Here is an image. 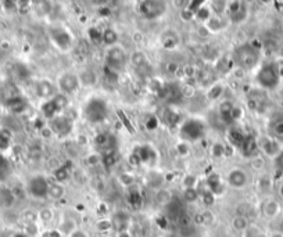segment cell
<instances>
[{
  "mask_svg": "<svg viewBox=\"0 0 283 237\" xmlns=\"http://www.w3.org/2000/svg\"><path fill=\"white\" fill-rule=\"evenodd\" d=\"M271 130L276 136H283V115L279 118H275L271 124Z\"/></svg>",
  "mask_w": 283,
  "mask_h": 237,
  "instance_id": "obj_41",
  "label": "cell"
},
{
  "mask_svg": "<svg viewBox=\"0 0 283 237\" xmlns=\"http://www.w3.org/2000/svg\"><path fill=\"white\" fill-rule=\"evenodd\" d=\"M38 218L42 223H50L54 218V212L52 208H42L39 214H38Z\"/></svg>",
  "mask_w": 283,
  "mask_h": 237,
  "instance_id": "obj_39",
  "label": "cell"
},
{
  "mask_svg": "<svg viewBox=\"0 0 283 237\" xmlns=\"http://www.w3.org/2000/svg\"><path fill=\"white\" fill-rule=\"evenodd\" d=\"M49 36H50L52 42L60 50H69L72 47V36L69 35V32L65 28H61V26L50 28Z\"/></svg>",
  "mask_w": 283,
  "mask_h": 237,
  "instance_id": "obj_9",
  "label": "cell"
},
{
  "mask_svg": "<svg viewBox=\"0 0 283 237\" xmlns=\"http://www.w3.org/2000/svg\"><path fill=\"white\" fill-rule=\"evenodd\" d=\"M36 233H38V229H36V226H35L34 222L28 223V226H26L25 235H28V236H34V235H36Z\"/></svg>",
  "mask_w": 283,
  "mask_h": 237,
  "instance_id": "obj_55",
  "label": "cell"
},
{
  "mask_svg": "<svg viewBox=\"0 0 283 237\" xmlns=\"http://www.w3.org/2000/svg\"><path fill=\"white\" fill-rule=\"evenodd\" d=\"M13 237H29L28 235H25V233H16Z\"/></svg>",
  "mask_w": 283,
  "mask_h": 237,
  "instance_id": "obj_57",
  "label": "cell"
},
{
  "mask_svg": "<svg viewBox=\"0 0 283 237\" xmlns=\"http://www.w3.org/2000/svg\"><path fill=\"white\" fill-rule=\"evenodd\" d=\"M172 200H174V195L168 189H160L155 193V201L163 207H168L172 203Z\"/></svg>",
  "mask_w": 283,
  "mask_h": 237,
  "instance_id": "obj_26",
  "label": "cell"
},
{
  "mask_svg": "<svg viewBox=\"0 0 283 237\" xmlns=\"http://www.w3.org/2000/svg\"><path fill=\"white\" fill-rule=\"evenodd\" d=\"M201 220H203V223L210 225V223L214 220V216H213V214L210 211H204L203 212V215H201Z\"/></svg>",
  "mask_w": 283,
  "mask_h": 237,
  "instance_id": "obj_54",
  "label": "cell"
},
{
  "mask_svg": "<svg viewBox=\"0 0 283 237\" xmlns=\"http://www.w3.org/2000/svg\"><path fill=\"white\" fill-rule=\"evenodd\" d=\"M183 200L189 204L196 203L198 200V192L196 187H192V189H185L183 192Z\"/></svg>",
  "mask_w": 283,
  "mask_h": 237,
  "instance_id": "obj_37",
  "label": "cell"
},
{
  "mask_svg": "<svg viewBox=\"0 0 283 237\" xmlns=\"http://www.w3.org/2000/svg\"><path fill=\"white\" fill-rule=\"evenodd\" d=\"M41 237H53V233H42Z\"/></svg>",
  "mask_w": 283,
  "mask_h": 237,
  "instance_id": "obj_58",
  "label": "cell"
},
{
  "mask_svg": "<svg viewBox=\"0 0 283 237\" xmlns=\"http://www.w3.org/2000/svg\"><path fill=\"white\" fill-rule=\"evenodd\" d=\"M6 107H7L11 112L20 114V112H22V111L25 110L26 103L25 100L22 99V96L20 94L17 97H13V99L7 100V102H6Z\"/></svg>",
  "mask_w": 283,
  "mask_h": 237,
  "instance_id": "obj_21",
  "label": "cell"
},
{
  "mask_svg": "<svg viewBox=\"0 0 283 237\" xmlns=\"http://www.w3.org/2000/svg\"><path fill=\"white\" fill-rule=\"evenodd\" d=\"M102 41H103L106 44H109L110 47L112 46H117V42H118V34L112 29V28H107L102 32Z\"/></svg>",
  "mask_w": 283,
  "mask_h": 237,
  "instance_id": "obj_28",
  "label": "cell"
},
{
  "mask_svg": "<svg viewBox=\"0 0 283 237\" xmlns=\"http://www.w3.org/2000/svg\"><path fill=\"white\" fill-rule=\"evenodd\" d=\"M11 132L9 129H1L0 130V151H4L7 150L10 146H11Z\"/></svg>",
  "mask_w": 283,
  "mask_h": 237,
  "instance_id": "obj_33",
  "label": "cell"
},
{
  "mask_svg": "<svg viewBox=\"0 0 283 237\" xmlns=\"http://www.w3.org/2000/svg\"><path fill=\"white\" fill-rule=\"evenodd\" d=\"M235 61L243 69H251L260 61V51L251 44H243L235 50Z\"/></svg>",
  "mask_w": 283,
  "mask_h": 237,
  "instance_id": "obj_4",
  "label": "cell"
},
{
  "mask_svg": "<svg viewBox=\"0 0 283 237\" xmlns=\"http://www.w3.org/2000/svg\"><path fill=\"white\" fill-rule=\"evenodd\" d=\"M59 112H60V110H59V107L56 106V103L53 102V99L43 103L42 114L44 118H47L50 121V119L54 118L56 115H59Z\"/></svg>",
  "mask_w": 283,
  "mask_h": 237,
  "instance_id": "obj_22",
  "label": "cell"
},
{
  "mask_svg": "<svg viewBox=\"0 0 283 237\" xmlns=\"http://www.w3.org/2000/svg\"><path fill=\"white\" fill-rule=\"evenodd\" d=\"M281 71L278 63H265L257 74V84L266 90H274L281 82Z\"/></svg>",
  "mask_w": 283,
  "mask_h": 237,
  "instance_id": "obj_3",
  "label": "cell"
},
{
  "mask_svg": "<svg viewBox=\"0 0 283 237\" xmlns=\"http://www.w3.org/2000/svg\"><path fill=\"white\" fill-rule=\"evenodd\" d=\"M223 92V87L221 84H214V85L210 87V90H208V99H211V100H217Z\"/></svg>",
  "mask_w": 283,
  "mask_h": 237,
  "instance_id": "obj_42",
  "label": "cell"
},
{
  "mask_svg": "<svg viewBox=\"0 0 283 237\" xmlns=\"http://www.w3.org/2000/svg\"><path fill=\"white\" fill-rule=\"evenodd\" d=\"M210 11H211V9L210 7H206L204 4L198 9V11L196 13V18L197 20H200V21H208L210 18H211V16H210Z\"/></svg>",
  "mask_w": 283,
  "mask_h": 237,
  "instance_id": "obj_46",
  "label": "cell"
},
{
  "mask_svg": "<svg viewBox=\"0 0 283 237\" xmlns=\"http://www.w3.org/2000/svg\"><path fill=\"white\" fill-rule=\"evenodd\" d=\"M210 9L214 13L217 17H222L226 13V1L223 0H214L210 3Z\"/></svg>",
  "mask_w": 283,
  "mask_h": 237,
  "instance_id": "obj_34",
  "label": "cell"
},
{
  "mask_svg": "<svg viewBox=\"0 0 283 237\" xmlns=\"http://www.w3.org/2000/svg\"><path fill=\"white\" fill-rule=\"evenodd\" d=\"M109 114V103L99 96H92L90 99H87L82 107V115L90 124H102L107 119Z\"/></svg>",
  "mask_w": 283,
  "mask_h": 237,
  "instance_id": "obj_1",
  "label": "cell"
},
{
  "mask_svg": "<svg viewBox=\"0 0 283 237\" xmlns=\"http://www.w3.org/2000/svg\"><path fill=\"white\" fill-rule=\"evenodd\" d=\"M207 125L198 118L186 119L179 129V137L182 142L190 143V142H197L206 136Z\"/></svg>",
  "mask_w": 283,
  "mask_h": 237,
  "instance_id": "obj_2",
  "label": "cell"
},
{
  "mask_svg": "<svg viewBox=\"0 0 283 237\" xmlns=\"http://www.w3.org/2000/svg\"><path fill=\"white\" fill-rule=\"evenodd\" d=\"M118 152H117V150H114V151H110V152H106V154H103V161L107 164V165H115L117 162H118Z\"/></svg>",
  "mask_w": 283,
  "mask_h": 237,
  "instance_id": "obj_44",
  "label": "cell"
},
{
  "mask_svg": "<svg viewBox=\"0 0 283 237\" xmlns=\"http://www.w3.org/2000/svg\"><path fill=\"white\" fill-rule=\"evenodd\" d=\"M251 167L256 168V170H261V168L264 167V160H262L260 155L253 157V158H251Z\"/></svg>",
  "mask_w": 283,
  "mask_h": 237,
  "instance_id": "obj_51",
  "label": "cell"
},
{
  "mask_svg": "<svg viewBox=\"0 0 283 237\" xmlns=\"http://www.w3.org/2000/svg\"><path fill=\"white\" fill-rule=\"evenodd\" d=\"M71 237H86L85 235H84V233H81V232H75V233H74V235H72V236Z\"/></svg>",
  "mask_w": 283,
  "mask_h": 237,
  "instance_id": "obj_56",
  "label": "cell"
},
{
  "mask_svg": "<svg viewBox=\"0 0 283 237\" xmlns=\"http://www.w3.org/2000/svg\"><path fill=\"white\" fill-rule=\"evenodd\" d=\"M168 4L160 0H145L139 3V13L146 20H157L165 14Z\"/></svg>",
  "mask_w": 283,
  "mask_h": 237,
  "instance_id": "obj_5",
  "label": "cell"
},
{
  "mask_svg": "<svg viewBox=\"0 0 283 237\" xmlns=\"http://www.w3.org/2000/svg\"><path fill=\"white\" fill-rule=\"evenodd\" d=\"M226 14L232 22H241L247 17V7L246 3L243 1H238V0H232V1H226Z\"/></svg>",
  "mask_w": 283,
  "mask_h": 237,
  "instance_id": "obj_11",
  "label": "cell"
},
{
  "mask_svg": "<svg viewBox=\"0 0 283 237\" xmlns=\"http://www.w3.org/2000/svg\"><path fill=\"white\" fill-rule=\"evenodd\" d=\"M249 226V219H247L244 215H236V216H233V219H232V228L235 229L236 232L243 233Z\"/></svg>",
  "mask_w": 283,
  "mask_h": 237,
  "instance_id": "obj_27",
  "label": "cell"
},
{
  "mask_svg": "<svg viewBox=\"0 0 283 237\" xmlns=\"http://www.w3.org/2000/svg\"><path fill=\"white\" fill-rule=\"evenodd\" d=\"M128 203L132 205V208H139L142 204V195L136 189H131L128 193Z\"/></svg>",
  "mask_w": 283,
  "mask_h": 237,
  "instance_id": "obj_35",
  "label": "cell"
},
{
  "mask_svg": "<svg viewBox=\"0 0 283 237\" xmlns=\"http://www.w3.org/2000/svg\"><path fill=\"white\" fill-rule=\"evenodd\" d=\"M94 146H96V149L102 152V154L117 150V149H115V146H117L115 139H114L110 133H99V135L94 137Z\"/></svg>",
  "mask_w": 283,
  "mask_h": 237,
  "instance_id": "obj_12",
  "label": "cell"
},
{
  "mask_svg": "<svg viewBox=\"0 0 283 237\" xmlns=\"http://www.w3.org/2000/svg\"><path fill=\"white\" fill-rule=\"evenodd\" d=\"M258 147H260L261 150H264L266 154L275 155V157L281 151L278 143H276L275 140H272V139H269V137H261V139L258 140Z\"/></svg>",
  "mask_w": 283,
  "mask_h": 237,
  "instance_id": "obj_18",
  "label": "cell"
},
{
  "mask_svg": "<svg viewBox=\"0 0 283 237\" xmlns=\"http://www.w3.org/2000/svg\"><path fill=\"white\" fill-rule=\"evenodd\" d=\"M281 194H282V195H283V186H282V187H281Z\"/></svg>",
  "mask_w": 283,
  "mask_h": 237,
  "instance_id": "obj_60",
  "label": "cell"
},
{
  "mask_svg": "<svg viewBox=\"0 0 283 237\" xmlns=\"http://www.w3.org/2000/svg\"><path fill=\"white\" fill-rule=\"evenodd\" d=\"M223 151H225V147H223L222 144L219 143L214 144V147H213V154H214V157H221V155H223Z\"/></svg>",
  "mask_w": 283,
  "mask_h": 237,
  "instance_id": "obj_53",
  "label": "cell"
},
{
  "mask_svg": "<svg viewBox=\"0 0 283 237\" xmlns=\"http://www.w3.org/2000/svg\"><path fill=\"white\" fill-rule=\"evenodd\" d=\"M16 201V194L14 192H11L7 187H1L0 189V207L1 208H11Z\"/></svg>",
  "mask_w": 283,
  "mask_h": 237,
  "instance_id": "obj_19",
  "label": "cell"
},
{
  "mask_svg": "<svg viewBox=\"0 0 283 237\" xmlns=\"http://www.w3.org/2000/svg\"><path fill=\"white\" fill-rule=\"evenodd\" d=\"M180 17H182V20H185V21H190V20L196 18V14L186 6V7H183L182 11H180Z\"/></svg>",
  "mask_w": 283,
  "mask_h": 237,
  "instance_id": "obj_50",
  "label": "cell"
},
{
  "mask_svg": "<svg viewBox=\"0 0 283 237\" xmlns=\"http://www.w3.org/2000/svg\"><path fill=\"white\" fill-rule=\"evenodd\" d=\"M72 128H74L72 119L68 118L64 114H59V115H56L54 118L49 121V129L59 137L68 136L71 133V130H72Z\"/></svg>",
  "mask_w": 283,
  "mask_h": 237,
  "instance_id": "obj_8",
  "label": "cell"
},
{
  "mask_svg": "<svg viewBox=\"0 0 283 237\" xmlns=\"http://www.w3.org/2000/svg\"><path fill=\"white\" fill-rule=\"evenodd\" d=\"M120 182L121 185H124V186H132L133 182H135V178L129 172H124L120 175Z\"/></svg>",
  "mask_w": 283,
  "mask_h": 237,
  "instance_id": "obj_47",
  "label": "cell"
},
{
  "mask_svg": "<svg viewBox=\"0 0 283 237\" xmlns=\"http://www.w3.org/2000/svg\"><path fill=\"white\" fill-rule=\"evenodd\" d=\"M135 152H136L140 164H146V162L154 160V150H153L150 146H142V147H139V150Z\"/></svg>",
  "mask_w": 283,
  "mask_h": 237,
  "instance_id": "obj_24",
  "label": "cell"
},
{
  "mask_svg": "<svg viewBox=\"0 0 283 237\" xmlns=\"http://www.w3.org/2000/svg\"><path fill=\"white\" fill-rule=\"evenodd\" d=\"M59 230H60L61 235H64V236H72L75 232H77V225H75V222L71 219H65L63 223L60 225V228H59Z\"/></svg>",
  "mask_w": 283,
  "mask_h": 237,
  "instance_id": "obj_32",
  "label": "cell"
},
{
  "mask_svg": "<svg viewBox=\"0 0 283 237\" xmlns=\"http://www.w3.org/2000/svg\"><path fill=\"white\" fill-rule=\"evenodd\" d=\"M258 151H260V147H258V140L254 137V136L247 135L244 142L240 146V152L247 157V158H253L258 155Z\"/></svg>",
  "mask_w": 283,
  "mask_h": 237,
  "instance_id": "obj_14",
  "label": "cell"
},
{
  "mask_svg": "<svg viewBox=\"0 0 283 237\" xmlns=\"http://www.w3.org/2000/svg\"><path fill=\"white\" fill-rule=\"evenodd\" d=\"M178 118H179V115L175 112L174 110H171V108H167V110H164L163 112V121L167 124V125H170V127H172L174 124H176V121H178Z\"/></svg>",
  "mask_w": 283,
  "mask_h": 237,
  "instance_id": "obj_36",
  "label": "cell"
},
{
  "mask_svg": "<svg viewBox=\"0 0 283 237\" xmlns=\"http://www.w3.org/2000/svg\"><path fill=\"white\" fill-rule=\"evenodd\" d=\"M223 26H225V22H223L222 17H211L206 22V28L208 29V32H218L221 31Z\"/></svg>",
  "mask_w": 283,
  "mask_h": 237,
  "instance_id": "obj_30",
  "label": "cell"
},
{
  "mask_svg": "<svg viewBox=\"0 0 283 237\" xmlns=\"http://www.w3.org/2000/svg\"><path fill=\"white\" fill-rule=\"evenodd\" d=\"M207 185H208V190L213 193V194H218L221 192V187H222V183H221V179L217 173H213L210 175L208 179H207Z\"/></svg>",
  "mask_w": 283,
  "mask_h": 237,
  "instance_id": "obj_29",
  "label": "cell"
},
{
  "mask_svg": "<svg viewBox=\"0 0 283 237\" xmlns=\"http://www.w3.org/2000/svg\"><path fill=\"white\" fill-rule=\"evenodd\" d=\"M275 167H276V170L281 171L283 173V150H281L279 154L275 157Z\"/></svg>",
  "mask_w": 283,
  "mask_h": 237,
  "instance_id": "obj_52",
  "label": "cell"
},
{
  "mask_svg": "<svg viewBox=\"0 0 283 237\" xmlns=\"http://www.w3.org/2000/svg\"><path fill=\"white\" fill-rule=\"evenodd\" d=\"M64 194H65L64 186L60 185V183H57V182L50 185V187H49V194H47V197H50L53 200H61V198L64 197Z\"/></svg>",
  "mask_w": 283,
  "mask_h": 237,
  "instance_id": "obj_31",
  "label": "cell"
},
{
  "mask_svg": "<svg viewBox=\"0 0 283 237\" xmlns=\"http://www.w3.org/2000/svg\"><path fill=\"white\" fill-rule=\"evenodd\" d=\"M131 60H132V64L136 65V67H142V65H145L147 63L146 56H145L143 51H135V53L132 54Z\"/></svg>",
  "mask_w": 283,
  "mask_h": 237,
  "instance_id": "obj_40",
  "label": "cell"
},
{
  "mask_svg": "<svg viewBox=\"0 0 283 237\" xmlns=\"http://www.w3.org/2000/svg\"><path fill=\"white\" fill-rule=\"evenodd\" d=\"M281 211V207H279V203L275 201V200H268L265 201V204L262 205V212L264 215L268 216V218H275L278 214Z\"/></svg>",
  "mask_w": 283,
  "mask_h": 237,
  "instance_id": "obj_25",
  "label": "cell"
},
{
  "mask_svg": "<svg viewBox=\"0 0 283 237\" xmlns=\"http://www.w3.org/2000/svg\"><path fill=\"white\" fill-rule=\"evenodd\" d=\"M35 92H36V96L41 97V99H44L46 102L50 100L53 96H54V86L50 81H39L36 86H35Z\"/></svg>",
  "mask_w": 283,
  "mask_h": 237,
  "instance_id": "obj_16",
  "label": "cell"
},
{
  "mask_svg": "<svg viewBox=\"0 0 283 237\" xmlns=\"http://www.w3.org/2000/svg\"><path fill=\"white\" fill-rule=\"evenodd\" d=\"M120 237H129V236H128V235H127V233H121Z\"/></svg>",
  "mask_w": 283,
  "mask_h": 237,
  "instance_id": "obj_59",
  "label": "cell"
},
{
  "mask_svg": "<svg viewBox=\"0 0 283 237\" xmlns=\"http://www.w3.org/2000/svg\"><path fill=\"white\" fill-rule=\"evenodd\" d=\"M59 89L63 94L68 96V94H74L79 89L81 86V82H79V76L75 74V72H64L61 74L60 78H59Z\"/></svg>",
  "mask_w": 283,
  "mask_h": 237,
  "instance_id": "obj_10",
  "label": "cell"
},
{
  "mask_svg": "<svg viewBox=\"0 0 283 237\" xmlns=\"http://www.w3.org/2000/svg\"><path fill=\"white\" fill-rule=\"evenodd\" d=\"M49 187H50V183L47 179L43 175H36L28 180L26 193L36 200H42V198H46L49 194Z\"/></svg>",
  "mask_w": 283,
  "mask_h": 237,
  "instance_id": "obj_6",
  "label": "cell"
},
{
  "mask_svg": "<svg viewBox=\"0 0 283 237\" xmlns=\"http://www.w3.org/2000/svg\"><path fill=\"white\" fill-rule=\"evenodd\" d=\"M104 61H106V65L112 71H115V72L122 71L127 65V53L118 44L112 46V47H109Z\"/></svg>",
  "mask_w": 283,
  "mask_h": 237,
  "instance_id": "obj_7",
  "label": "cell"
},
{
  "mask_svg": "<svg viewBox=\"0 0 283 237\" xmlns=\"http://www.w3.org/2000/svg\"><path fill=\"white\" fill-rule=\"evenodd\" d=\"M183 185H185V189L196 187V185H197V179H196L195 175H186L185 179H183Z\"/></svg>",
  "mask_w": 283,
  "mask_h": 237,
  "instance_id": "obj_49",
  "label": "cell"
},
{
  "mask_svg": "<svg viewBox=\"0 0 283 237\" xmlns=\"http://www.w3.org/2000/svg\"><path fill=\"white\" fill-rule=\"evenodd\" d=\"M94 81H96V76H94L93 72H90V71L84 72L82 75L79 76V82L85 86H92L94 84Z\"/></svg>",
  "mask_w": 283,
  "mask_h": 237,
  "instance_id": "obj_43",
  "label": "cell"
},
{
  "mask_svg": "<svg viewBox=\"0 0 283 237\" xmlns=\"http://www.w3.org/2000/svg\"><path fill=\"white\" fill-rule=\"evenodd\" d=\"M260 235H261L260 229H258L257 226H251V225H250L249 228L241 233V237H258Z\"/></svg>",
  "mask_w": 283,
  "mask_h": 237,
  "instance_id": "obj_48",
  "label": "cell"
},
{
  "mask_svg": "<svg viewBox=\"0 0 283 237\" xmlns=\"http://www.w3.org/2000/svg\"><path fill=\"white\" fill-rule=\"evenodd\" d=\"M219 117L222 119V122L229 124L233 119H238V114H239V108L235 107V104L229 100H225L219 104Z\"/></svg>",
  "mask_w": 283,
  "mask_h": 237,
  "instance_id": "obj_13",
  "label": "cell"
},
{
  "mask_svg": "<svg viewBox=\"0 0 283 237\" xmlns=\"http://www.w3.org/2000/svg\"><path fill=\"white\" fill-rule=\"evenodd\" d=\"M246 136L247 135H244L239 128H232V129H229L228 139H229V142H231L235 147L240 149V146L243 144V142H244Z\"/></svg>",
  "mask_w": 283,
  "mask_h": 237,
  "instance_id": "obj_23",
  "label": "cell"
},
{
  "mask_svg": "<svg viewBox=\"0 0 283 237\" xmlns=\"http://www.w3.org/2000/svg\"><path fill=\"white\" fill-rule=\"evenodd\" d=\"M160 42H161V46H163V47L171 50V49H175V47L178 46V43H179V36H178V34H176L175 31L168 29V31H165V32L161 35Z\"/></svg>",
  "mask_w": 283,
  "mask_h": 237,
  "instance_id": "obj_17",
  "label": "cell"
},
{
  "mask_svg": "<svg viewBox=\"0 0 283 237\" xmlns=\"http://www.w3.org/2000/svg\"><path fill=\"white\" fill-rule=\"evenodd\" d=\"M13 172V168H11V162L9 161V158L6 155H3L0 152V183L6 182L7 179L10 178Z\"/></svg>",
  "mask_w": 283,
  "mask_h": 237,
  "instance_id": "obj_20",
  "label": "cell"
},
{
  "mask_svg": "<svg viewBox=\"0 0 283 237\" xmlns=\"http://www.w3.org/2000/svg\"><path fill=\"white\" fill-rule=\"evenodd\" d=\"M228 185L233 189H241L247 185V173L243 170H232L228 175Z\"/></svg>",
  "mask_w": 283,
  "mask_h": 237,
  "instance_id": "obj_15",
  "label": "cell"
},
{
  "mask_svg": "<svg viewBox=\"0 0 283 237\" xmlns=\"http://www.w3.org/2000/svg\"><path fill=\"white\" fill-rule=\"evenodd\" d=\"M68 176H69V172L65 167H60V168H57V170L54 171V179L57 180V183L64 182L65 179H68Z\"/></svg>",
  "mask_w": 283,
  "mask_h": 237,
  "instance_id": "obj_45",
  "label": "cell"
},
{
  "mask_svg": "<svg viewBox=\"0 0 283 237\" xmlns=\"http://www.w3.org/2000/svg\"><path fill=\"white\" fill-rule=\"evenodd\" d=\"M96 229H97V232H100V233H106V232L114 229L112 220L107 219V218H102V219H99L96 222Z\"/></svg>",
  "mask_w": 283,
  "mask_h": 237,
  "instance_id": "obj_38",
  "label": "cell"
}]
</instances>
